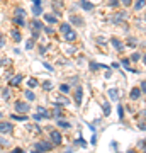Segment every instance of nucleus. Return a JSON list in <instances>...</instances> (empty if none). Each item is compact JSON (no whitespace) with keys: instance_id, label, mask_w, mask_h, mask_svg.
Segmentation results:
<instances>
[{"instance_id":"39","label":"nucleus","mask_w":146,"mask_h":153,"mask_svg":"<svg viewBox=\"0 0 146 153\" xmlns=\"http://www.w3.org/2000/svg\"><path fill=\"white\" fill-rule=\"evenodd\" d=\"M43 29H44V33H46V34H49V36H51V34H54L53 27H49V26H48V27H43Z\"/></svg>"},{"instance_id":"11","label":"nucleus","mask_w":146,"mask_h":153,"mask_svg":"<svg viewBox=\"0 0 146 153\" xmlns=\"http://www.w3.org/2000/svg\"><path fill=\"white\" fill-rule=\"evenodd\" d=\"M65 39L68 41V43L75 41V39H76V33H75V31H71V29H70V31H66V33H65Z\"/></svg>"},{"instance_id":"49","label":"nucleus","mask_w":146,"mask_h":153,"mask_svg":"<svg viewBox=\"0 0 146 153\" xmlns=\"http://www.w3.org/2000/svg\"><path fill=\"white\" fill-rule=\"evenodd\" d=\"M0 116H2V112H0Z\"/></svg>"},{"instance_id":"45","label":"nucleus","mask_w":146,"mask_h":153,"mask_svg":"<svg viewBox=\"0 0 146 153\" xmlns=\"http://www.w3.org/2000/svg\"><path fill=\"white\" fill-rule=\"evenodd\" d=\"M7 145H9V143H7V140H4V138L0 136V146H4V148H5Z\"/></svg>"},{"instance_id":"29","label":"nucleus","mask_w":146,"mask_h":153,"mask_svg":"<svg viewBox=\"0 0 146 153\" xmlns=\"http://www.w3.org/2000/svg\"><path fill=\"white\" fill-rule=\"evenodd\" d=\"M12 38H14V41H17V43H19V41L22 39V36H21V33H19V31H16V29H14V31H12Z\"/></svg>"},{"instance_id":"15","label":"nucleus","mask_w":146,"mask_h":153,"mask_svg":"<svg viewBox=\"0 0 146 153\" xmlns=\"http://www.w3.org/2000/svg\"><path fill=\"white\" fill-rule=\"evenodd\" d=\"M109 97L112 99V100H119V90L117 88H110L109 90Z\"/></svg>"},{"instance_id":"22","label":"nucleus","mask_w":146,"mask_h":153,"mask_svg":"<svg viewBox=\"0 0 146 153\" xmlns=\"http://www.w3.org/2000/svg\"><path fill=\"white\" fill-rule=\"evenodd\" d=\"M145 7V0H136V4H134V10H138L139 12L141 9Z\"/></svg>"},{"instance_id":"48","label":"nucleus","mask_w":146,"mask_h":153,"mask_svg":"<svg viewBox=\"0 0 146 153\" xmlns=\"http://www.w3.org/2000/svg\"><path fill=\"white\" fill-rule=\"evenodd\" d=\"M31 2H33L34 5H41V0H31Z\"/></svg>"},{"instance_id":"7","label":"nucleus","mask_w":146,"mask_h":153,"mask_svg":"<svg viewBox=\"0 0 146 153\" xmlns=\"http://www.w3.org/2000/svg\"><path fill=\"white\" fill-rule=\"evenodd\" d=\"M141 95H143V92H141V90H139L138 87H134L133 90H131V94H129V97L133 99V100H138V99H139Z\"/></svg>"},{"instance_id":"25","label":"nucleus","mask_w":146,"mask_h":153,"mask_svg":"<svg viewBox=\"0 0 146 153\" xmlns=\"http://www.w3.org/2000/svg\"><path fill=\"white\" fill-rule=\"evenodd\" d=\"M43 14V9H41V5H34L33 7V16H41Z\"/></svg>"},{"instance_id":"38","label":"nucleus","mask_w":146,"mask_h":153,"mask_svg":"<svg viewBox=\"0 0 146 153\" xmlns=\"http://www.w3.org/2000/svg\"><path fill=\"white\" fill-rule=\"evenodd\" d=\"M54 116L56 117H61V107L58 105V107H54Z\"/></svg>"},{"instance_id":"43","label":"nucleus","mask_w":146,"mask_h":153,"mask_svg":"<svg viewBox=\"0 0 146 153\" xmlns=\"http://www.w3.org/2000/svg\"><path fill=\"white\" fill-rule=\"evenodd\" d=\"M4 99H5V100H9V99H10V92H9V88H5V90H4Z\"/></svg>"},{"instance_id":"14","label":"nucleus","mask_w":146,"mask_h":153,"mask_svg":"<svg viewBox=\"0 0 146 153\" xmlns=\"http://www.w3.org/2000/svg\"><path fill=\"white\" fill-rule=\"evenodd\" d=\"M80 7L83 9V10H92V9H93V4L87 2V0H80Z\"/></svg>"},{"instance_id":"12","label":"nucleus","mask_w":146,"mask_h":153,"mask_svg":"<svg viewBox=\"0 0 146 153\" xmlns=\"http://www.w3.org/2000/svg\"><path fill=\"white\" fill-rule=\"evenodd\" d=\"M70 22L75 24V26H83V19L78 17V16H70Z\"/></svg>"},{"instance_id":"8","label":"nucleus","mask_w":146,"mask_h":153,"mask_svg":"<svg viewBox=\"0 0 146 153\" xmlns=\"http://www.w3.org/2000/svg\"><path fill=\"white\" fill-rule=\"evenodd\" d=\"M110 43H112V46L117 49V51H122V49H124V44L121 43L117 38H112V39H110Z\"/></svg>"},{"instance_id":"46","label":"nucleus","mask_w":146,"mask_h":153,"mask_svg":"<svg viewBox=\"0 0 146 153\" xmlns=\"http://www.w3.org/2000/svg\"><path fill=\"white\" fill-rule=\"evenodd\" d=\"M44 68H46L48 71H54V70H53V66L49 65V63H44Z\"/></svg>"},{"instance_id":"42","label":"nucleus","mask_w":146,"mask_h":153,"mask_svg":"<svg viewBox=\"0 0 146 153\" xmlns=\"http://www.w3.org/2000/svg\"><path fill=\"white\" fill-rule=\"evenodd\" d=\"M60 90H61L63 94H66L68 90H70V85H61V87H60Z\"/></svg>"},{"instance_id":"16","label":"nucleus","mask_w":146,"mask_h":153,"mask_svg":"<svg viewBox=\"0 0 146 153\" xmlns=\"http://www.w3.org/2000/svg\"><path fill=\"white\" fill-rule=\"evenodd\" d=\"M90 70L92 71H97L99 68H104V70H107V65H97V63H95V61H90Z\"/></svg>"},{"instance_id":"20","label":"nucleus","mask_w":146,"mask_h":153,"mask_svg":"<svg viewBox=\"0 0 146 153\" xmlns=\"http://www.w3.org/2000/svg\"><path fill=\"white\" fill-rule=\"evenodd\" d=\"M56 124L60 126V128H70V123H68V121H63V119H60V117H58V121H56Z\"/></svg>"},{"instance_id":"47","label":"nucleus","mask_w":146,"mask_h":153,"mask_svg":"<svg viewBox=\"0 0 146 153\" xmlns=\"http://www.w3.org/2000/svg\"><path fill=\"white\" fill-rule=\"evenodd\" d=\"M39 36V31H33V39H38Z\"/></svg>"},{"instance_id":"44","label":"nucleus","mask_w":146,"mask_h":153,"mask_svg":"<svg viewBox=\"0 0 146 153\" xmlns=\"http://www.w3.org/2000/svg\"><path fill=\"white\" fill-rule=\"evenodd\" d=\"M139 58H141V55H139V53H134V55H131V60H133V61H138Z\"/></svg>"},{"instance_id":"1","label":"nucleus","mask_w":146,"mask_h":153,"mask_svg":"<svg viewBox=\"0 0 146 153\" xmlns=\"http://www.w3.org/2000/svg\"><path fill=\"white\" fill-rule=\"evenodd\" d=\"M34 150L36 152H49V150H53V145L48 141H38L34 143Z\"/></svg>"},{"instance_id":"5","label":"nucleus","mask_w":146,"mask_h":153,"mask_svg":"<svg viewBox=\"0 0 146 153\" xmlns=\"http://www.w3.org/2000/svg\"><path fill=\"white\" fill-rule=\"evenodd\" d=\"M29 27L33 29V31H41V29L44 27V24L43 22H39L38 19H33V21L29 22Z\"/></svg>"},{"instance_id":"3","label":"nucleus","mask_w":146,"mask_h":153,"mask_svg":"<svg viewBox=\"0 0 146 153\" xmlns=\"http://www.w3.org/2000/svg\"><path fill=\"white\" fill-rule=\"evenodd\" d=\"M14 129V126L10 123H5V121H2L0 123V134H7V133H12Z\"/></svg>"},{"instance_id":"26","label":"nucleus","mask_w":146,"mask_h":153,"mask_svg":"<svg viewBox=\"0 0 146 153\" xmlns=\"http://www.w3.org/2000/svg\"><path fill=\"white\" fill-rule=\"evenodd\" d=\"M27 87L29 88L38 87V80H36V78H29V80H27Z\"/></svg>"},{"instance_id":"27","label":"nucleus","mask_w":146,"mask_h":153,"mask_svg":"<svg viewBox=\"0 0 146 153\" xmlns=\"http://www.w3.org/2000/svg\"><path fill=\"white\" fill-rule=\"evenodd\" d=\"M102 109H104V114H105V116L110 114V104H109V102H104V104H102Z\"/></svg>"},{"instance_id":"24","label":"nucleus","mask_w":146,"mask_h":153,"mask_svg":"<svg viewBox=\"0 0 146 153\" xmlns=\"http://www.w3.org/2000/svg\"><path fill=\"white\" fill-rule=\"evenodd\" d=\"M73 145H76V146H83V148H87V141H85V140H80V138H76L75 141H73Z\"/></svg>"},{"instance_id":"40","label":"nucleus","mask_w":146,"mask_h":153,"mask_svg":"<svg viewBox=\"0 0 146 153\" xmlns=\"http://www.w3.org/2000/svg\"><path fill=\"white\" fill-rule=\"evenodd\" d=\"M5 46V38H4V34L0 33V48H4Z\"/></svg>"},{"instance_id":"13","label":"nucleus","mask_w":146,"mask_h":153,"mask_svg":"<svg viewBox=\"0 0 146 153\" xmlns=\"http://www.w3.org/2000/svg\"><path fill=\"white\" fill-rule=\"evenodd\" d=\"M21 82H22V75H16V76H12V78H10V82H9V83H10L12 87H17Z\"/></svg>"},{"instance_id":"9","label":"nucleus","mask_w":146,"mask_h":153,"mask_svg":"<svg viewBox=\"0 0 146 153\" xmlns=\"http://www.w3.org/2000/svg\"><path fill=\"white\" fill-rule=\"evenodd\" d=\"M38 114L41 116V117H46V119H49V117H51V112H49L48 109H44V107H41V105L38 107Z\"/></svg>"},{"instance_id":"18","label":"nucleus","mask_w":146,"mask_h":153,"mask_svg":"<svg viewBox=\"0 0 146 153\" xmlns=\"http://www.w3.org/2000/svg\"><path fill=\"white\" fill-rule=\"evenodd\" d=\"M53 7L58 10V14H60V10L63 9V0H53Z\"/></svg>"},{"instance_id":"21","label":"nucleus","mask_w":146,"mask_h":153,"mask_svg":"<svg viewBox=\"0 0 146 153\" xmlns=\"http://www.w3.org/2000/svg\"><path fill=\"white\" fill-rule=\"evenodd\" d=\"M24 95H26V99H27V100H31V102H33V100H36V95H34V92H31V90H26V92H24Z\"/></svg>"},{"instance_id":"17","label":"nucleus","mask_w":146,"mask_h":153,"mask_svg":"<svg viewBox=\"0 0 146 153\" xmlns=\"http://www.w3.org/2000/svg\"><path fill=\"white\" fill-rule=\"evenodd\" d=\"M44 21H48L49 24L58 22V17H54V14H44Z\"/></svg>"},{"instance_id":"34","label":"nucleus","mask_w":146,"mask_h":153,"mask_svg":"<svg viewBox=\"0 0 146 153\" xmlns=\"http://www.w3.org/2000/svg\"><path fill=\"white\" fill-rule=\"evenodd\" d=\"M117 114H119V119H122V117H124V107H122V105H117Z\"/></svg>"},{"instance_id":"37","label":"nucleus","mask_w":146,"mask_h":153,"mask_svg":"<svg viewBox=\"0 0 146 153\" xmlns=\"http://www.w3.org/2000/svg\"><path fill=\"white\" fill-rule=\"evenodd\" d=\"M33 48H34V39H29L26 44V49H33Z\"/></svg>"},{"instance_id":"30","label":"nucleus","mask_w":146,"mask_h":153,"mask_svg":"<svg viewBox=\"0 0 146 153\" xmlns=\"http://www.w3.org/2000/svg\"><path fill=\"white\" fill-rule=\"evenodd\" d=\"M16 17H22V19H24V17H26V10H24V9H21V7H19V9H16Z\"/></svg>"},{"instance_id":"2","label":"nucleus","mask_w":146,"mask_h":153,"mask_svg":"<svg viewBox=\"0 0 146 153\" xmlns=\"http://www.w3.org/2000/svg\"><path fill=\"white\" fill-rule=\"evenodd\" d=\"M14 107H16V111H17V112H21V114H26V112L31 111L29 104H27V102H21V100H17L16 104H14Z\"/></svg>"},{"instance_id":"33","label":"nucleus","mask_w":146,"mask_h":153,"mask_svg":"<svg viewBox=\"0 0 146 153\" xmlns=\"http://www.w3.org/2000/svg\"><path fill=\"white\" fill-rule=\"evenodd\" d=\"M43 88H44V90H51V88H53V83L49 82V80H44V83H43Z\"/></svg>"},{"instance_id":"35","label":"nucleus","mask_w":146,"mask_h":153,"mask_svg":"<svg viewBox=\"0 0 146 153\" xmlns=\"http://www.w3.org/2000/svg\"><path fill=\"white\" fill-rule=\"evenodd\" d=\"M107 5L109 7H117V5H119V0H109Z\"/></svg>"},{"instance_id":"36","label":"nucleus","mask_w":146,"mask_h":153,"mask_svg":"<svg viewBox=\"0 0 146 153\" xmlns=\"http://www.w3.org/2000/svg\"><path fill=\"white\" fill-rule=\"evenodd\" d=\"M119 4H122L124 7H131V4H133V0H119Z\"/></svg>"},{"instance_id":"41","label":"nucleus","mask_w":146,"mask_h":153,"mask_svg":"<svg viewBox=\"0 0 146 153\" xmlns=\"http://www.w3.org/2000/svg\"><path fill=\"white\" fill-rule=\"evenodd\" d=\"M121 65L127 68V66H129V60H127V58H122V60H121Z\"/></svg>"},{"instance_id":"31","label":"nucleus","mask_w":146,"mask_h":153,"mask_svg":"<svg viewBox=\"0 0 146 153\" xmlns=\"http://www.w3.org/2000/svg\"><path fill=\"white\" fill-rule=\"evenodd\" d=\"M127 46H131V48L138 46V39H136V38H129V39H127Z\"/></svg>"},{"instance_id":"6","label":"nucleus","mask_w":146,"mask_h":153,"mask_svg":"<svg viewBox=\"0 0 146 153\" xmlns=\"http://www.w3.org/2000/svg\"><path fill=\"white\" fill-rule=\"evenodd\" d=\"M124 19H126V12H117V14H114V17L110 21H112L114 24H119V22H122Z\"/></svg>"},{"instance_id":"32","label":"nucleus","mask_w":146,"mask_h":153,"mask_svg":"<svg viewBox=\"0 0 146 153\" xmlns=\"http://www.w3.org/2000/svg\"><path fill=\"white\" fill-rule=\"evenodd\" d=\"M14 22H16L17 26H26V21L22 17H14Z\"/></svg>"},{"instance_id":"10","label":"nucleus","mask_w":146,"mask_h":153,"mask_svg":"<svg viewBox=\"0 0 146 153\" xmlns=\"http://www.w3.org/2000/svg\"><path fill=\"white\" fill-rule=\"evenodd\" d=\"M82 97H83V90H82V87H78V88H76V92H75V102H76V105L82 104Z\"/></svg>"},{"instance_id":"4","label":"nucleus","mask_w":146,"mask_h":153,"mask_svg":"<svg viewBox=\"0 0 146 153\" xmlns=\"http://www.w3.org/2000/svg\"><path fill=\"white\" fill-rule=\"evenodd\" d=\"M49 136H51V140H53L54 145H61V141H63V136H61V133L54 131V129L49 133Z\"/></svg>"},{"instance_id":"28","label":"nucleus","mask_w":146,"mask_h":153,"mask_svg":"<svg viewBox=\"0 0 146 153\" xmlns=\"http://www.w3.org/2000/svg\"><path fill=\"white\" fill-rule=\"evenodd\" d=\"M27 129H29V131H34V133H41V128L36 126V124H27Z\"/></svg>"},{"instance_id":"23","label":"nucleus","mask_w":146,"mask_h":153,"mask_svg":"<svg viewBox=\"0 0 146 153\" xmlns=\"http://www.w3.org/2000/svg\"><path fill=\"white\" fill-rule=\"evenodd\" d=\"M70 24H68V22H63V24H61V26H60V33H63V34H65L66 33V31H70Z\"/></svg>"},{"instance_id":"19","label":"nucleus","mask_w":146,"mask_h":153,"mask_svg":"<svg viewBox=\"0 0 146 153\" xmlns=\"http://www.w3.org/2000/svg\"><path fill=\"white\" fill-rule=\"evenodd\" d=\"M12 119L14 121H27L26 114H12Z\"/></svg>"}]
</instances>
